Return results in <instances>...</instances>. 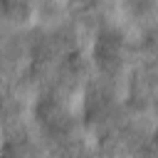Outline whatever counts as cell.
I'll return each instance as SVG.
<instances>
[{
    "label": "cell",
    "mask_w": 158,
    "mask_h": 158,
    "mask_svg": "<svg viewBox=\"0 0 158 158\" xmlns=\"http://www.w3.org/2000/svg\"><path fill=\"white\" fill-rule=\"evenodd\" d=\"M126 57H128L126 35L118 27H111V25L101 27L96 32V40H94V59H96V64L104 72L114 74V72H118L123 67Z\"/></svg>",
    "instance_id": "6da1fadb"
},
{
    "label": "cell",
    "mask_w": 158,
    "mask_h": 158,
    "mask_svg": "<svg viewBox=\"0 0 158 158\" xmlns=\"http://www.w3.org/2000/svg\"><path fill=\"white\" fill-rule=\"evenodd\" d=\"M25 12H30V7L22 2H0V15L5 17H22Z\"/></svg>",
    "instance_id": "7a4b0ae2"
}]
</instances>
